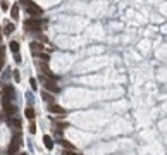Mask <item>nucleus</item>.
Returning a JSON list of instances; mask_svg holds the SVG:
<instances>
[{"label": "nucleus", "mask_w": 167, "mask_h": 155, "mask_svg": "<svg viewBox=\"0 0 167 155\" xmlns=\"http://www.w3.org/2000/svg\"><path fill=\"white\" fill-rule=\"evenodd\" d=\"M22 4H24V7H28L29 4H33V2H31V0H21Z\"/></svg>", "instance_id": "nucleus-26"}, {"label": "nucleus", "mask_w": 167, "mask_h": 155, "mask_svg": "<svg viewBox=\"0 0 167 155\" xmlns=\"http://www.w3.org/2000/svg\"><path fill=\"white\" fill-rule=\"evenodd\" d=\"M48 110L52 114H59V116H66V109H62L60 105H57V104H50L48 105Z\"/></svg>", "instance_id": "nucleus-8"}, {"label": "nucleus", "mask_w": 167, "mask_h": 155, "mask_svg": "<svg viewBox=\"0 0 167 155\" xmlns=\"http://www.w3.org/2000/svg\"><path fill=\"white\" fill-rule=\"evenodd\" d=\"M55 126H59V129H64V127H67L69 124H67V122H66V124H64V122H55Z\"/></svg>", "instance_id": "nucleus-22"}, {"label": "nucleus", "mask_w": 167, "mask_h": 155, "mask_svg": "<svg viewBox=\"0 0 167 155\" xmlns=\"http://www.w3.org/2000/svg\"><path fill=\"white\" fill-rule=\"evenodd\" d=\"M10 126H14V127H17V129H19V127H21V121L16 119V117H12V119H10Z\"/></svg>", "instance_id": "nucleus-17"}, {"label": "nucleus", "mask_w": 167, "mask_h": 155, "mask_svg": "<svg viewBox=\"0 0 167 155\" xmlns=\"http://www.w3.org/2000/svg\"><path fill=\"white\" fill-rule=\"evenodd\" d=\"M60 143H62V147H64V148H69V150H74V145H71L69 141L62 140V141H60Z\"/></svg>", "instance_id": "nucleus-18"}, {"label": "nucleus", "mask_w": 167, "mask_h": 155, "mask_svg": "<svg viewBox=\"0 0 167 155\" xmlns=\"http://www.w3.org/2000/svg\"><path fill=\"white\" fill-rule=\"evenodd\" d=\"M24 116H26L28 119H31V121H33V119H35V116H36V114H35V110H33L31 107H28V109L24 110Z\"/></svg>", "instance_id": "nucleus-11"}, {"label": "nucleus", "mask_w": 167, "mask_h": 155, "mask_svg": "<svg viewBox=\"0 0 167 155\" xmlns=\"http://www.w3.org/2000/svg\"><path fill=\"white\" fill-rule=\"evenodd\" d=\"M4 98L5 100H14V88L12 86H7V85H4Z\"/></svg>", "instance_id": "nucleus-7"}, {"label": "nucleus", "mask_w": 167, "mask_h": 155, "mask_svg": "<svg viewBox=\"0 0 167 155\" xmlns=\"http://www.w3.org/2000/svg\"><path fill=\"white\" fill-rule=\"evenodd\" d=\"M40 59H42L43 62H48V60H50V57L47 55V54H40Z\"/></svg>", "instance_id": "nucleus-21"}, {"label": "nucleus", "mask_w": 167, "mask_h": 155, "mask_svg": "<svg viewBox=\"0 0 167 155\" xmlns=\"http://www.w3.org/2000/svg\"><path fill=\"white\" fill-rule=\"evenodd\" d=\"M29 85H31V88H33V90H38V86H36V79H35V78H31V79H29Z\"/></svg>", "instance_id": "nucleus-20"}, {"label": "nucleus", "mask_w": 167, "mask_h": 155, "mask_svg": "<svg viewBox=\"0 0 167 155\" xmlns=\"http://www.w3.org/2000/svg\"><path fill=\"white\" fill-rule=\"evenodd\" d=\"M0 38H2V35H0Z\"/></svg>", "instance_id": "nucleus-28"}, {"label": "nucleus", "mask_w": 167, "mask_h": 155, "mask_svg": "<svg viewBox=\"0 0 167 155\" xmlns=\"http://www.w3.org/2000/svg\"><path fill=\"white\" fill-rule=\"evenodd\" d=\"M14 79H16V81H19V79H21V76H19V71H14Z\"/></svg>", "instance_id": "nucleus-25"}, {"label": "nucleus", "mask_w": 167, "mask_h": 155, "mask_svg": "<svg viewBox=\"0 0 167 155\" xmlns=\"http://www.w3.org/2000/svg\"><path fill=\"white\" fill-rule=\"evenodd\" d=\"M29 48H31V54H33V55H38V54L43 52V45L40 42H31L29 43Z\"/></svg>", "instance_id": "nucleus-6"}, {"label": "nucleus", "mask_w": 167, "mask_h": 155, "mask_svg": "<svg viewBox=\"0 0 167 155\" xmlns=\"http://www.w3.org/2000/svg\"><path fill=\"white\" fill-rule=\"evenodd\" d=\"M24 28L29 29V31H40V28H42V22H40V19H38V17H31V19H28V21L24 22Z\"/></svg>", "instance_id": "nucleus-2"}, {"label": "nucleus", "mask_w": 167, "mask_h": 155, "mask_svg": "<svg viewBox=\"0 0 167 155\" xmlns=\"http://www.w3.org/2000/svg\"><path fill=\"white\" fill-rule=\"evenodd\" d=\"M26 9H28L29 16H33V17H38V16H42V14H43L42 7H38L36 4H29V5H28Z\"/></svg>", "instance_id": "nucleus-4"}, {"label": "nucleus", "mask_w": 167, "mask_h": 155, "mask_svg": "<svg viewBox=\"0 0 167 155\" xmlns=\"http://www.w3.org/2000/svg\"><path fill=\"white\" fill-rule=\"evenodd\" d=\"M0 7H2V10H9V2L7 0H2L0 2Z\"/></svg>", "instance_id": "nucleus-19"}, {"label": "nucleus", "mask_w": 167, "mask_h": 155, "mask_svg": "<svg viewBox=\"0 0 167 155\" xmlns=\"http://www.w3.org/2000/svg\"><path fill=\"white\" fill-rule=\"evenodd\" d=\"M10 16H12V19H17V17H19V5H17V4L12 5V9H10Z\"/></svg>", "instance_id": "nucleus-10"}, {"label": "nucleus", "mask_w": 167, "mask_h": 155, "mask_svg": "<svg viewBox=\"0 0 167 155\" xmlns=\"http://www.w3.org/2000/svg\"><path fill=\"white\" fill-rule=\"evenodd\" d=\"M14 29H16V26H14V24H10V22H7V24H5V28H4V33H7V35H10V33H14Z\"/></svg>", "instance_id": "nucleus-14"}, {"label": "nucleus", "mask_w": 167, "mask_h": 155, "mask_svg": "<svg viewBox=\"0 0 167 155\" xmlns=\"http://www.w3.org/2000/svg\"><path fill=\"white\" fill-rule=\"evenodd\" d=\"M42 98L45 100V102H52V104H54V95H50L48 92H43L42 93Z\"/></svg>", "instance_id": "nucleus-15"}, {"label": "nucleus", "mask_w": 167, "mask_h": 155, "mask_svg": "<svg viewBox=\"0 0 167 155\" xmlns=\"http://www.w3.org/2000/svg\"><path fill=\"white\" fill-rule=\"evenodd\" d=\"M17 155H28V154H26V152H24V154H17Z\"/></svg>", "instance_id": "nucleus-27"}, {"label": "nucleus", "mask_w": 167, "mask_h": 155, "mask_svg": "<svg viewBox=\"0 0 167 155\" xmlns=\"http://www.w3.org/2000/svg\"><path fill=\"white\" fill-rule=\"evenodd\" d=\"M38 67L47 74V76H52V72H50V69H48V66H47V62H43V64H38Z\"/></svg>", "instance_id": "nucleus-13"}, {"label": "nucleus", "mask_w": 167, "mask_h": 155, "mask_svg": "<svg viewBox=\"0 0 167 155\" xmlns=\"http://www.w3.org/2000/svg\"><path fill=\"white\" fill-rule=\"evenodd\" d=\"M2 104H4V110H5V114H9V116H14L16 112H17V109H16L12 104H10V100H2Z\"/></svg>", "instance_id": "nucleus-5"}, {"label": "nucleus", "mask_w": 167, "mask_h": 155, "mask_svg": "<svg viewBox=\"0 0 167 155\" xmlns=\"http://www.w3.org/2000/svg\"><path fill=\"white\" fill-rule=\"evenodd\" d=\"M9 45H10V50L17 55V54H19V43H17V42H10Z\"/></svg>", "instance_id": "nucleus-16"}, {"label": "nucleus", "mask_w": 167, "mask_h": 155, "mask_svg": "<svg viewBox=\"0 0 167 155\" xmlns=\"http://www.w3.org/2000/svg\"><path fill=\"white\" fill-rule=\"evenodd\" d=\"M19 148H21V133L17 131V133L12 136V140H10V145H9V155H17Z\"/></svg>", "instance_id": "nucleus-1"}, {"label": "nucleus", "mask_w": 167, "mask_h": 155, "mask_svg": "<svg viewBox=\"0 0 167 155\" xmlns=\"http://www.w3.org/2000/svg\"><path fill=\"white\" fill-rule=\"evenodd\" d=\"M62 155H79V154H74V152H71V150H64Z\"/></svg>", "instance_id": "nucleus-24"}, {"label": "nucleus", "mask_w": 167, "mask_h": 155, "mask_svg": "<svg viewBox=\"0 0 167 155\" xmlns=\"http://www.w3.org/2000/svg\"><path fill=\"white\" fill-rule=\"evenodd\" d=\"M29 133H36V126L33 124V122L29 124Z\"/></svg>", "instance_id": "nucleus-23"}, {"label": "nucleus", "mask_w": 167, "mask_h": 155, "mask_svg": "<svg viewBox=\"0 0 167 155\" xmlns=\"http://www.w3.org/2000/svg\"><path fill=\"white\" fill-rule=\"evenodd\" d=\"M4 62H5V48L0 47V69L4 67Z\"/></svg>", "instance_id": "nucleus-12"}, {"label": "nucleus", "mask_w": 167, "mask_h": 155, "mask_svg": "<svg viewBox=\"0 0 167 155\" xmlns=\"http://www.w3.org/2000/svg\"><path fill=\"white\" fill-rule=\"evenodd\" d=\"M43 143H45V147L48 148V150L54 148V141H52V138H50L48 134H45V136H43Z\"/></svg>", "instance_id": "nucleus-9"}, {"label": "nucleus", "mask_w": 167, "mask_h": 155, "mask_svg": "<svg viewBox=\"0 0 167 155\" xmlns=\"http://www.w3.org/2000/svg\"><path fill=\"white\" fill-rule=\"evenodd\" d=\"M43 85H45L47 90H50V92H54V93L60 92V88L55 85V81H52V79H48V78H43Z\"/></svg>", "instance_id": "nucleus-3"}]
</instances>
